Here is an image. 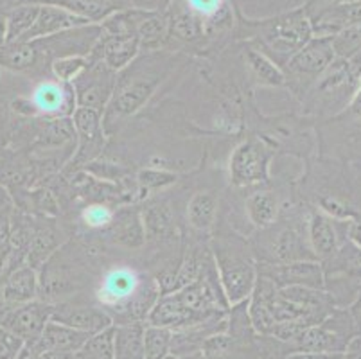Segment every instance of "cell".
Masks as SVG:
<instances>
[{"mask_svg": "<svg viewBox=\"0 0 361 359\" xmlns=\"http://www.w3.org/2000/svg\"><path fill=\"white\" fill-rule=\"evenodd\" d=\"M160 295L157 279L131 266L117 264L101 276L96 302L111 316L114 325L146 324L147 315Z\"/></svg>", "mask_w": 361, "mask_h": 359, "instance_id": "1", "label": "cell"}, {"mask_svg": "<svg viewBox=\"0 0 361 359\" xmlns=\"http://www.w3.org/2000/svg\"><path fill=\"white\" fill-rule=\"evenodd\" d=\"M167 56L149 52L144 58H137L130 67L119 72L116 90L103 114V128L110 137L128 117L135 115L149 97L155 94L164 75L167 74Z\"/></svg>", "mask_w": 361, "mask_h": 359, "instance_id": "2", "label": "cell"}, {"mask_svg": "<svg viewBox=\"0 0 361 359\" xmlns=\"http://www.w3.org/2000/svg\"><path fill=\"white\" fill-rule=\"evenodd\" d=\"M241 28L248 44L264 52L281 68L314 36L304 8L257 22L243 20Z\"/></svg>", "mask_w": 361, "mask_h": 359, "instance_id": "3", "label": "cell"}, {"mask_svg": "<svg viewBox=\"0 0 361 359\" xmlns=\"http://www.w3.org/2000/svg\"><path fill=\"white\" fill-rule=\"evenodd\" d=\"M211 252L231 308L248 300L257 281V264L246 243L235 236L216 237Z\"/></svg>", "mask_w": 361, "mask_h": 359, "instance_id": "4", "label": "cell"}, {"mask_svg": "<svg viewBox=\"0 0 361 359\" xmlns=\"http://www.w3.org/2000/svg\"><path fill=\"white\" fill-rule=\"evenodd\" d=\"M336 54L333 49V39L326 36H313L293 58L288 61L284 72V85L297 97H306L311 88L317 85L320 75L334 61Z\"/></svg>", "mask_w": 361, "mask_h": 359, "instance_id": "5", "label": "cell"}, {"mask_svg": "<svg viewBox=\"0 0 361 359\" xmlns=\"http://www.w3.org/2000/svg\"><path fill=\"white\" fill-rule=\"evenodd\" d=\"M88 67L72 81L75 92L78 108H90L104 114V108L110 103L111 94L116 90L119 72L106 67L104 61L88 56Z\"/></svg>", "mask_w": 361, "mask_h": 359, "instance_id": "6", "label": "cell"}, {"mask_svg": "<svg viewBox=\"0 0 361 359\" xmlns=\"http://www.w3.org/2000/svg\"><path fill=\"white\" fill-rule=\"evenodd\" d=\"M360 85V81L350 72L349 61L343 58H334L333 63L320 75L310 94H313L314 103H320L327 111L334 114L347 108Z\"/></svg>", "mask_w": 361, "mask_h": 359, "instance_id": "7", "label": "cell"}, {"mask_svg": "<svg viewBox=\"0 0 361 359\" xmlns=\"http://www.w3.org/2000/svg\"><path fill=\"white\" fill-rule=\"evenodd\" d=\"M270 151L257 138L239 144L231 157V182L235 187H250L268 182Z\"/></svg>", "mask_w": 361, "mask_h": 359, "instance_id": "8", "label": "cell"}, {"mask_svg": "<svg viewBox=\"0 0 361 359\" xmlns=\"http://www.w3.org/2000/svg\"><path fill=\"white\" fill-rule=\"evenodd\" d=\"M29 101L36 115L45 118L72 117L78 108L72 83L58 78H45L32 87Z\"/></svg>", "mask_w": 361, "mask_h": 359, "instance_id": "9", "label": "cell"}, {"mask_svg": "<svg viewBox=\"0 0 361 359\" xmlns=\"http://www.w3.org/2000/svg\"><path fill=\"white\" fill-rule=\"evenodd\" d=\"M74 121L75 137H78V147H75V157L71 160V169H80V167L88 166L97 154L103 151L104 146V133L103 128V114L90 108H75L72 114Z\"/></svg>", "mask_w": 361, "mask_h": 359, "instance_id": "10", "label": "cell"}, {"mask_svg": "<svg viewBox=\"0 0 361 359\" xmlns=\"http://www.w3.org/2000/svg\"><path fill=\"white\" fill-rule=\"evenodd\" d=\"M51 318L52 304L36 298V300L27 302V304L9 309L4 318H2V322H0V325H4L13 334L18 336L25 343V347H32L42 338L45 325L51 322Z\"/></svg>", "mask_w": 361, "mask_h": 359, "instance_id": "11", "label": "cell"}, {"mask_svg": "<svg viewBox=\"0 0 361 359\" xmlns=\"http://www.w3.org/2000/svg\"><path fill=\"white\" fill-rule=\"evenodd\" d=\"M51 320L60 322V324L87 332L90 336L114 325L111 316L97 302L96 304H85L80 300H71V298L52 304Z\"/></svg>", "mask_w": 361, "mask_h": 359, "instance_id": "12", "label": "cell"}, {"mask_svg": "<svg viewBox=\"0 0 361 359\" xmlns=\"http://www.w3.org/2000/svg\"><path fill=\"white\" fill-rule=\"evenodd\" d=\"M257 273L270 276L279 288L306 286V288L326 289V273L320 261H297L288 264L259 262Z\"/></svg>", "mask_w": 361, "mask_h": 359, "instance_id": "13", "label": "cell"}, {"mask_svg": "<svg viewBox=\"0 0 361 359\" xmlns=\"http://www.w3.org/2000/svg\"><path fill=\"white\" fill-rule=\"evenodd\" d=\"M139 35H106L101 29L99 39L88 56L104 61L111 71L121 72L139 58Z\"/></svg>", "mask_w": 361, "mask_h": 359, "instance_id": "14", "label": "cell"}, {"mask_svg": "<svg viewBox=\"0 0 361 359\" xmlns=\"http://www.w3.org/2000/svg\"><path fill=\"white\" fill-rule=\"evenodd\" d=\"M90 24H94V22H90L85 16L75 15V13L68 11V9L61 8V6L40 4V11H38V16H36L35 25L29 29V32L20 42L49 38V36L60 35V32H67L78 28H85V25Z\"/></svg>", "mask_w": 361, "mask_h": 359, "instance_id": "15", "label": "cell"}, {"mask_svg": "<svg viewBox=\"0 0 361 359\" xmlns=\"http://www.w3.org/2000/svg\"><path fill=\"white\" fill-rule=\"evenodd\" d=\"M340 219H334L324 210H311L307 219V239L318 261L324 262L338 252L343 243L340 236Z\"/></svg>", "mask_w": 361, "mask_h": 359, "instance_id": "16", "label": "cell"}, {"mask_svg": "<svg viewBox=\"0 0 361 359\" xmlns=\"http://www.w3.org/2000/svg\"><path fill=\"white\" fill-rule=\"evenodd\" d=\"M38 293H40V275L38 269L29 264L11 269L0 282V296L8 309L36 300Z\"/></svg>", "mask_w": 361, "mask_h": 359, "instance_id": "17", "label": "cell"}, {"mask_svg": "<svg viewBox=\"0 0 361 359\" xmlns=\"http://www.w3.org/2000/svg\"><path fill=\"white\" fill-rule=\"evenodd\" d=\"M274 264H288V262L297 261H318L311 250L310 241L304 239L300 230L297 226H284L279 230L277 236L270 245Z\"/></svg>", "mask_w": 361, "mask_h": 359, "instance_id": "18", "label": "cell"}, {"mask_svg": "<svg viewBox=\"0 0 361 359\" xmlns=\"http://www.w3.org/2000/svg\"><path fill=\"white\" fill-rule=\"evenodd\" d=\"M169 16V39L167 42H178V44H198L205 38L203 22L185 8L182 0H173L167 9Z\"/></svg>", "mask_w": 361, "mask_h": 359, "instance_id": "19", "label": "cell"}, {"mask_svg": "<svg viewBox=\"0 0 361 359\" xmlns=\"http://www.w3.org/2000/svg\"><path fill=\"white\" fill-rule=\"evenodd\" d=\"M90 334L81 332L74 327L60 324V322L51 320L44 329V334L32 347L36 351H56V352H65V354H74L80 351L85 343L88 341Z\"/></svg>", "mask_w": 361, "mask_h": 359, "instance_id": "20", "label": "cell"}, {"mask_svg": "<svg viewBox=\"0 0 361 359\" xmlns=\"http://www.w3.org/2000/svg\"><path fill=\"white\" fill-rule=\"evenodd\" d=\"M38 4H54L85 16L94 24H101L104 18L117 11L133 8V0H40Z\"/></svg>", "mask_w": 361, "mask_h": 359, "instance_id": "21", "label": "cell"}, {"mask_svg": "<svg viewBox=\"0 0 361 359\" xmlns=\"http://www.w3.org/2000/svg\"><path fill=\"white\" fill-rule=\"evenodd\" d=\"M110 237L114 243L126 248H140L146 243V230H144L140 210L126 207L116 212L110 229Z\"/></svg>", "mask_w": 361, "mask_h": 359, "instance_id": "22", "label": "cell"}, {"mask_svg": "<svg viewBox=\"0 0 361 359\" xmlns=\"http://www.w3.org/2000/svg\"><path fill=\"white\" fill-rule=\"evenodd\" d=\"M139 42L140 51L149 54V52H159L169 39V16L164 11L157 9H147L144 18L139 24Z\"/></svg>", "mask_w": 361, "mask_h": 359, "instance_id": "23", "label": "cell"}, {"mask_svg": "<svg viewBox=\"0 0 361 359\" xmlns=\"http://www.w3.org/2000/svg\"><path fill=\"white\" fill-rule=\"evenodd\" d=\"M58 248H61V239L60 232L54 229V225L35 221V232H32L27 252V264L40 269Z\"/></svg>", "mask_w": 361, "mask_h": 359, "instance_id": "24", "label": "cell"}, {"mask_svg": "<svg viewBox=\"0 0 361 359\" xmlns=\"http://www.w3.org/2000/svg\"><path fill=\"white\" fill-rule=\"evenodd\" d=\"M281 210V203L271 190H257L246 200V214L252 225L259 230H266L275 225Z\"/></svg>", "mask_w": 361, "mask_h": 359, "instance_id": "25", "label": "cell"}, {"mask_svg": "<svg viewBox=\"0 0 361 359\" xmlns=\"http://www.w3.org/2000/svg\"><path fill=\"white\" fill-rule=\"evenodd\" d=\"M146 241H164L175 232V214L167 203H153L140 210Z\"/></svg>", "mask_w": 361, "mask_h": 359, "instance_id": "26", "label": "cell"}, {"mask_svg": "<svg viewBox=\"0 0 361 359\" xmlns=\"http://www.w3.org/2000/svg\"><path fill=\"white\" fill-rule=\"evenodd\" d=\"M144 327H146V324L116 325L114 359H146V354H144Z\"/></svg>", "mask_w": 361, "mask_h": 359, "instance_id": "27", "label": "cell"}, {"mask_svg": "<svg viewBox=\"0 0 361 359\" xmlns=\"http://www.w3.org/2000/svg\"><path fill=\"white\" fill-rule=\"evenodd\" d=\"M243 54H245L246 67L250 68L252 75L257 79L259 83L266 85V87H282L284 85L282 68L275 61H271L264 52L252 47L250 44H246Z\"/></svg>", "mask_w": 361, "mask_h": 359, "instance_id": "28", "label": "cell"}, {"mask_svg": "<svg viewBox=\"0 0 361 359\" xmlns=\"http://www.w3.org/2000/svg\"><path fill=\"white\" fill-rule=\"evenodd\" d=\"M0 67L11 72H27L40 67L35 42H15L0 51Z\"/></svg>", "mask_w": 361, "mask_h": 359, "instance_id": "29", "label": "cell"}, {"mask_svg": "<svg viewBox=\"0 0 361 359\" xmlns=\"http://www.w3.org/2000/svg\"><path fill=\"white\" fill-rule=\"evenodd\" d=\"M16 203L13 194L0 185V282L8 273L9 257H11V223Z\"/></svg>", "mask_w": 361, "mask_h": 359, "instance_id": "30", "label": "cell"}, {"mask_svg": "<svg viewBox=\"0 0 361 359\" xmlns=\"http://www.w3.org/2000/svg\"><path fill=\"white\" fill-rule=\"evenodd\" d=\"M218 200L212 193H196L187 203V223L198 232H209L214 226Z\"/></svg>", "mask_w": 361, "mask_h": 359, "instance_id": "31", "label": "cell"}, {"mask_svg": "<svg viewBox=\"0 0 361 359\" xmlns=\"http://www.w3.org/2000/svg\"><path fill=\"white\" fill-rule=\"evenodd\" d=\"M40 11V4L36 2H27V4H20L13 8L11 11L6 15V25H8V45L20 42L29 29L35 25L36 16Z\"/></svg>", "mask_w": 361, "mask_h": 359, "instance_id": "32", "label": "cell"}, {"mask_svg": "<svg viewBox=\"0 0 361 359\" xmlns=\"http://www.w3.org/2000/svg\"><path fill=\"white\" fill-rule=\"evenodd\" d=\"M207 261L203 253L198 248H187L183 253L182 261H180L178 268L175 273V282H173V291L185 288V286L192 284L202 276L203 268H205Z\"/></svg>", "mask_w": 361, "mask_h": 359, "instance_id": "33", "label": "cell"}, {"mask_svg": "<svg viewBox=\"0 0 361 359\" xmlns=\"http://www.w3.org/2000/svg\"><path fill=\"white\" fill-rule=\"evenodd\" d=\"M114 336L116 325L92 334L87 343L72 354V359H114Z\"/></svg>", "mask_w": 361, "mask_h": 359, "instance_id": "34", "label": "cell"}, {"mask_svg": "<svg viewBox=\"0 0 361 359\" xmlns=\"http://www.w3.org/2000/svg\"><path fill=\"white\" fill-rule=\"evenodd\" d=\"M173 331L167 327L146 324L144 327V354L146 359H166L171 354Z\"/></svg>", "mask_w": 361, "mask_h": 359, "instance_id": "35", "label": "cell"}, {"mask_svg": "<svg viewBox=\"0 0 361 359\" xmlns=\"http://www.w3.org/2000/svg\"><path fill=\"white\" fill-rule=\"evenodd\" d=\"M331 39H333V49L336 58H353L354 54L361 51V22L349 25L347 29L334 35Z\"/></svg>", "mask_w": 361, "mask_h": 359, "instance_id": "36", "label": "cell"}, {"mask_svg": "<svg viewBox=\"0 0 361 359\" xmlns=\"http://www.w3.org/2000/svg\"><path fill=\"white\" fill-rule=\"evenodd\" d=\"M114 217H116V210L103 202L88 203L81 210V221L90 230H108L114 223Z\"/></svg>", "mask_w": 361, "mask_h": 359, "instance_id": "37", "label": "cell"}, {"mask_svg": "<svg viewBox=\"0 0 361 359\" xmlns=\"http://www.w3.org/2000/svg\"><path fill=\"white\" fill-rule=\"evenodd\" d=\"M88 61H90L88 56H63V58H58L52 61L51 71L54 78L72 83L88 67Z\"/></svg>", "mask_w": 361, "mask_h": 359, "instance_id": "38", "label": "cell"}, {"mask_svg": "<svg viewBox=\"0 0 361 359\" xmlns=\"http://www.w3.org/2000/svg\"><path fill=\"white\" fill-rule=\"evenodd\" d=\"M185 8L191 13H195L200 20L203 22V28L205 24H209L211 20L218 18L219 15H223L225 11L232 9L231 2L228 0H182Z\"/></svg>", "mask_w": 361, "mask_h": 359, "instance_id": "39", "label": "cell"}, {"mask_svg": "<svg viewBox=\"0 0 361 359\" xmlns=\"http://www.w3.org/2000/svg\"><path fill=\"white\" fill-rule=\"evenodd\" d=\"M176 182V174L167 173V171L160 169H144L139 173V183L142 189L146 190H157L164 189V187L171 185Z\"/></svg>", "mask_w": 361, "mask_h": 359, "instance_id": "40", "label": "cell"}, {"mask_svg": "<svg viewBox=\"0 0 361 359\" xmlns=\"http://www.w3.org/2000/svg\"><path fill=\"white\" fill-rule=\"evenodd\" d=\"M24 348L25 343L18 336L0 325V359H18Z\"/></svg>", "mask_w": 361, "mask_h": 359, "instance_id": "41", "label": "cell"}, {"mask_svg": "<svg viewBox=\"0 0 361 359\" xmlns=\"http://www.w3.org/2000/svg\"><path fill=\"white\" fill-rule=\"evenodd\" d=\"M340 117L361 118V85H360V88H357L356 94L353 95V99H350V103L347 104V110L341 111Z\"/></svg>", "mask_w": 361, "mask_h": 359, "instance_id": "42", "label": "cell"}, {"mask_svg": "<svg viewBox=\"0 0 361 359\" xmlns=\"http://www.w3.org/2000/svg\"><path fill=\"white\" fill-rule=\"evenodd\" d=\"M347 237L349 241H353L357 248L361 250V214L349 223V229H347Z\"/></svg>", "mask_w": 361, "mask_h": 359, "instance_id": "43", "label": "cell"}, {"mask_svg": "<svg viewBox=\"0 0 361 359\" xmlns=\"http://www.w3.org/2000/svg\"><path fill=\"white\" fill-rule=\"evenodd\" d=\"M343 359H361V334H356L347 345L343 352Z\"/></svg>", "mask_w": 361, "mask_h": 359, "instance_id": "44", "label": "cell"}, {"mask_svg": "<svg viewBox=\"0 0 361 359\" xmlns=\"http://www.w3.org/2000/svg\"><path fill=\"white\" fill-rule=\"evenodd\" d=\"M349 311L354 318V324H356L357 334H361V293H360V296L356 298V302H354V304L349 308Z\"/></svg>", "mask_w": 361, "mask_h": 359, "instance_id": "45", "label": "cell"}, {"mask_svg": "<svg viewBox=\"0 0 361 359\" xmlns=\"http://www.w3.org/2000/svg\"><path fill=\"white\" fill-rule=\"evenodd\" d=\"M329 354H314V352H304V351H295L286 355V359H327Z\"/></svg>", "mask_w": 361, "mask_h": 359, "instance_id": "46", "label": "cell"}, {"mask_svg": "<svg viewBox=\"0 0 361 359\" xmlns=\"http://www.w3.org/2000/svg\"><path fill=\"white\" fill-rule=\"evenodd\" d=\"M8 45V25H6V16L0 18V51Z\"/></svg>", "mask_w": 361, "mask_h": 359, "instance_id": "47", "label": "cell"}, {"mask_svg": "<svg viewBox=\"0 0 361 359\" xmlns=\"http://www.w3.org/2000/svg\"><path fill=\"white\" fill-rule=\"evenodd\" d=\"M166 359H207V358L205 354H203V351H200V352H192V354H183V355L169 354Z\"/></svg>", "mask_w": 361, "mask_h": 359, "instance_id": "48", "label": "cell"}, {"mask_svg": "<svg viewBox=\"0 0 361 359\" xmlns=\"http://www.w3.org/2000/svg\"><path fill=\"white\" fill-rule=\"evenodd\" d=\"M327 359H343V354H329Z\"/></svg>", "mask_w": 361, "mask_h": 359, "instance_id": "49", "label": "cell"}]
</instances>
